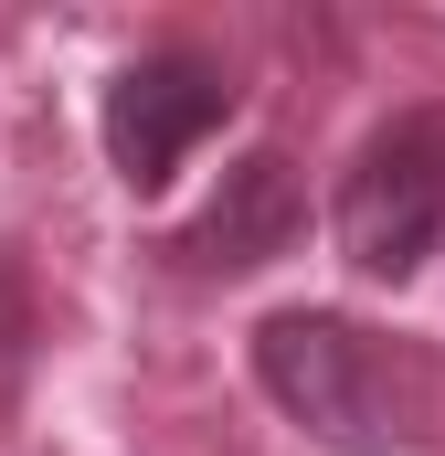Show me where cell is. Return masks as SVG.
I'll return each mask as SVG.
<instances>
[{
  "label": "cell",
  "mask_w": 445,
  "mask_h": 456,
  "mask_svg": "<svg viewBox=\"0 0 445 456\" xmlns=\"http://www.w3.org/2000/svg\"><path fill=\"white\" fill-rule=\"evenodd\" d=\"M255 382L329 456L425 446V371L382 330H360L350 308H276V319H255Z\"/></svg>",
  "instance_id": "6da1fadb"
},
{
  "label": "cell",
  "mask_w": 445,
  "mask_h": 456,
  "mask_svg": "<svg viewBox=\"0 0 445 456\" xmlns=\"http://www.w3.org/2000/svg\"><path fill=\"white\" fill-rule=\"evenodd\" d=\"M339 255L371 287H403L445 233V96L435 107H392L339 170Z\"/></svg>",
  "instance_id": "7a4b0ae2"
},
{
  "label": "cell",
  "mask_w": 445,
  "mask_h": 456,
  "mask_svg": "<svg viewBox=\"0 0 445 456\" xmlns=\"http://www.w3.org/2000/svg\"><path fill=\"white\" fill-rule=\"evenodd\" d=\"M222 117H233V75H222L213 53H191V43H159V53H138V64L107 75L96 138H107V170L127 191H159Z\"/></svg>",
  "instance_id": "3957f363"
},
{
  "label": "cell",
  "mask_w": 445,
  "mask_h": 456,
  "mask_svg": "<svg viewBox=\"0 0 445 456\" xmlns=\"http://www.w3.org/2000/svg\"><path fill=\"white\" fill-rule=\"evenodd\" d=\"M297 233H308L297 159H287V149H244V159L222 170V191L170 233V255H181V276H255V265H276Z\"/></svg>",
  "instance_id": "277c9868"
}]
</instances>
